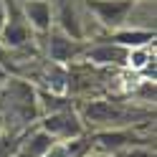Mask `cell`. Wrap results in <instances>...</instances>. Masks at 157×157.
<instances>
[{
	"label": "cell",
	"instance_id": "6da1fadb",
	"mask_svg": "<svg viewBox=\"0 0 157 157\" xmlns=\"http://www.w3.org/2000/svg\"><path fill=\"white\" fill-rule=\"evenodd\" d=\"M38 91L23 78H10L0 94V114L3 119H13L18 127H28L38 119Z\"/></svg>",
	"mask_w": 157,
	"mask_h": 157
},
{
	"label": "cell",
	"instance_id": "4fadbf2b",
	"mask_svg": "<svg viewBox=\"0 0 157 157\" xmlns=\"http://www.w3.org/2000/svg\"><path fill=\"white\" fill-rule=\"evenodd\" d=\"M23 134H3L0 132V157H13L15 150H18V142H21Z\"/></svg>",
	"mask_w": 157,
	"mask_h": 157
},
{
	"label": "cell",
	"instance_id": "3957f363",
	"mask_svg": "<svg viewBox=\"0 0 157 157\" xmlns=\"http://www.w3.org/2000/svg\"><path fill=\"white\" fill-rule=\"evenodd\" d=\"M3 5V21H0V41L8 48H21L31 38V25H28L23 8H18L15 0H0Z\"/></svg>",
	"mask_w": 157,
	"mask_h": 157
},
{
	"label": "cell",
	"instance_id": "7c38bea8",
	"mask_svg": "<svg viewBox=\"0 0 157 157\" xmlns=\"http://www.w3.org/2000/svg\"><path fill=\"white\" fill-rule=\"evenodd\" d=\"M56 21H58V31H63L66 36H71L74 41H81V23L74 13V8L68 5V0H61L58 3V13H56Z\"/></svg>",
	"mask_w": 157,
	"mask_h": 157
},
{
	"label": "cell",
	"instance_id": "30bf717a",
	"mask_svg": "<svg viewBox=\"0 0 157 157\" xmlns=\"http://www.w3.org/2000/svg\"><path fill=\"white\" fill-rule=\"evenodd\" d=\"M56 144V140L51 134H46L43 129H33L21 137V142H18V150L13 157H43L51 147Z\"/></svg>",
	"mask_w": 157,
	"mask_h": 157
},
{
	"label": "cell",
	"instance_id": "ba28073f",
	"mask_svg": "<svg viewBox=\"0 0 157 157\" xmlns=\"http://www.w3.org/2000/svg\"><path fill=\"white\" fill-rule=\"evenodd\" d=\"M84 53L81 41H74L71 36H66L63 31H48V58L53 63H68L76 56Z\"/></svg>",
	"mask_w": 157,
	"mask_h": 157
},
{
	"label": "cell",
	"instance_id": "7a4b0ae2",
	"mask_svg": "<svg viewBox=\"0 0 157 157\" xmlns=\"http://www.w3.org/2000/svg\"><path fill=\"white\" fill-rule=\"evenodd\" d=\"M84 122H89L91 127H101V129H117V127H129L134 117H140V112L124 109L122 104H117L112 99H94L84 104Z\"/></svg>",
	"mask_w": 157,
	"mask_h": 157
},
{
	"label": "cell",
	"instance_id": "8992f818",
	"mask_svg": "<svg viewBox=\"0 0 157 157\" xmlns=\"http://www.w3.org/2000/svg\"><path fill=\"white\" fill-rule=\"evenodd\" d=\"M94 150H99L104 155H119L127 147L144 144V140L137 134L132 127H117V129H101L94 134V140L89 142Z\"/></svg>",
	"mask_w": 157,
	"mask_h": 157
},
{
	"label": "cell",
	"instance_id": "5b68a950",
	"mask_svg": "<svg viewBox=\"0 0 157 157\" xmlns=\"http://www.w3.org/2000/svg\"><path fill=\"white\" fill-rule=\"evenodd\" d=\"M84 3L106 31H119L132 15L137 0H84Z\"/></svg>",
	"mask_w": 157,
	"mask_h": 157
},
{
	"label": "cell",
	"instance_id": "9a60e30c",
	"mask_svg": "<svg viewBox=\"0 0 157 157\" xmlns=\"http://www.w3.org/2000/svg\"><path fill=\"white\" fill-rule=\"evenodd\" d=\"M3 124H5V119H3V114H0V132H3Z\"/></svg>",
	"mask_w": 157,
	"mask_h": 157
},
{
	"label": "cell",
	"instance_id": "8fae6325",
	"mask_svg": "<svg viewBox=\"0 0 157 157\" xmlns=\"http://www.w3.org/2000/svg\"><path fill=\"white\" fill-rule=\"evenodd\" d=\"M104 41H112L117 46H124V48H129V51H132V48H147L155 41V31H140V28L127 31V28H119V31H112Z\"/></svg>",
	"mask_w": 157,
	"mask_h": 157
},
{
	"label": "cell",
	"instance_id": "9c48e42d",
	"mask_svg": "<svg viewBox=\"0 0 157 157\" xmlns=\"http://www.w3.org/2000/svg\"><path fill=\"white\" fill-rule=\"evenodd\" d=\"M23 15L28 25L36 33H48L53 25V8L48 0H25L23 3Z\"/></svg>",
	"mask_w": 157,
	"mask_h": 157
},
{
	"label": "cell",
	"instance_id": "277c9868",
	"mask_svg": "<svg viewBox=\"0 0 157 157\" xmlns=\"http://www.w3.org/2000/svg\"><path fill=\"white\" fill-rule=\"evenodd\" d=\"M38 129H43L46 134H51L56 142H71L84 137V124L78 119V114L74 109H61L51 112L38 122Z\"/></svg>",
	"mask_w": 157,
	"mask_h": 157
},
{
	"label": "cell",
	"instance_id": "2e32d148",
	"mask_svg": "<svg viewBox=\"0 0 157 157\" xmlns=\"http://www.w3.org/2000/svg\"><path fill=\"white\" fill-rule=\"evenodd\" d=\"M84 157H94V155H89V152H86V155H84Z\"/></svg>",
	"mask_w": 157,
	"mask_h": 157
},
{
	"label": "cell",
	"instance_id": "52a82bcc",
	"mask_svg": "<svg viewBox=\"0 0 157 157\" xmlns=\"http://www.w3.org/2000/svg\"><path fill=\"white\" fill-rule=\"evenodd\" d=\"M84 58L94 66H129V48L99 38V43L86 48Z\"/></svg>",
	"mask_w": 157,
	"mask_h": 157
},
{
	"label": "cell",
	"instance_id": "5bb4252c",
	"mask_svg": "<svg viewBox=\"0 0 157 157\" xmlns=\"http://www.w3.org/2000/svg\"><path fill=\"white\" fill-rule=\"evenodd\" d=\"M117 157H155V152H150L142 144H137V147H127V150H122Z\"/></svg>",
	"mask_w": 157,
	"mask_h": 157
}]
</instances>
